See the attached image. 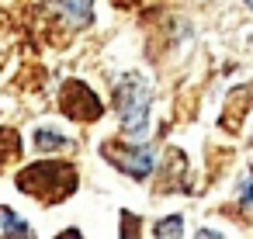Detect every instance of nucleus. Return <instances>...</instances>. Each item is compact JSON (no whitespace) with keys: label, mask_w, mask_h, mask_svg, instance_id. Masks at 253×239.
<instances>
[{"label":"nucleus","mask_w":253,"mask_h":239,"mask_svg":"<svg viewBox=\"0 0 253 239\" xmlns=\"http://www.w3.org/2000/svg\"><path fill=\"white\" fill-rule=\"evenodd\" d=\"M239 204H243V211H246V215H253V170H250V173H246V180H243Z\"/></svg>","instance_id":"nucleus-11"},{"label":"nucleus","mask_w":253,"mask_h":239,"mask_svg":"<svg viewBox=\"0 0 253 239\" xmlns=\"http://www.w3.org/2000/svg\"><path fill=\"white\" fill-rule=\"evenodd\" d=\"M59 108H63V115L73 118V121H97V118L104 115L101 97H97L87 83H80V80L63 83V90H59Z\"/></svg>","instance_id":"nucleus-3"},{"label":"nucleus","mask_w":253,"mask_h":239,"mask_svg":"<svg viewBox=\"0 0 253 239\" xmlns=\"http://www.w3.org/2000/svg\"><path fill=\"white\" fill-rule=\"evenodd\" d=\"M56 7H59L77 28H84V25L94 21V0H56Z\"/></svg>","instance_id":"nucleus-6"},{"label":"nucleus","mask_w":253,"mask_h":239,"mask_svg":"<svg viewBox=\"0 0 253 239\" xmlns=\"http://www.w3.org/2000/svg\"><path fill=\"white\" fill-rule=\"evenodd\" d=\"M180 225H184V218H180V215H173V218H163V222H160V225L153 229V236H156V239H167V236H180V232H184Z\"/></svg>","instance_id":"nucleus-10"},{"label":"nucleus","mask_w":253,"mask_h":239,"mask_svg":"<svg viewBox=\"0 0 253 239\" xmlns=\"http://www.w3.org/2000/svg\"><path fill=\"white\" fill-rule=\"evenodd\" d=\"M115 7H139V0H115Z\"/></svg>","instance_id":"nucleus-12"},{"label":"nucleus","mask_w":253,"mask_h":239,"mask_svg":"<svg viewBox=\"0 0 253 239\" xmlns=\"http://www.w3.org/2000/svg\"><path fill=\"white\" fill-rule=\"evenodd\" d=\"M80 177L70 163H56V159H45V163H32L18 173V191L45 201V204H56V201H66L73 191H77Z\"/></svg>","instance_id":"nucleus-1"},{"label":"nucleus","mask_w":253,"mask_h":239,"mask_svg":"<svg viewBox=\"0 0 253 239\" xmlns=\"http://www.w3.org/2000/svg\"><path fill=\"white\" fill-rule=\"evenodd\" d=\"M70 139L66 135H59V132H52V128H35V149H42V153H56V149H63Z\"/></svg>","instance_id":"nucleus-9"},{"label":"nucleus","mask_w":253,"mask_h":239,"mask_svg":"<svg viewBox=\"0 0 253 239\" xmlns=\"http://www.w3.org/2000/svg\"><path fill=\"white\" fill-rule=\"evenodd\" d=\"M0 236H4V239H28L32 236V225L21 215H14L11 208L0 204Z\"/></svg>","instance_id":"nucleus-7"},{"label":"nucleus","mask_w":253,"mask_h":239,"mask_svg":"<svg viewBox=\"0 0 253 239\" xmlns=\"http://www.w3.org/2000/svg\"><path fill=\"white\" fill-rule=\"evenodd\" d=\"M250 101H253V87H236L232 94H229V101H225V118H222V128H229V132H239V125H243V118H246V108H250Z\"/></svg>","instance_id":"nucleus-5"},{"label":"nucleus","mask_w":253,"mask_h":239,"mask_svg":"<svg viewBox=\"0 0 253 239\" xmlns=\"http://www.w3.org/2000/svg\"><path fill=\"white\" fill-rule=\"evenodd\" d=\"M101 156L108 163H115L122 173L135 177V180H146L153 173V156L142 149V146H115V142H104L101 146Z\"/></svg>","instance_id":"nucleus-4"},{"label":"nucleus","mask_w":253,"mask_h":239,"mask_svg":"<svg viewBox=\"0 0 253 239\" xmlns=\"http://www.w3.org/2000/svg\"><path fill=\"white\" fill-rule=\"evenodd\" d=\"M246 4H250V11H253V0H246Z\"/></svg>","instance_id":"nucleus-13"},{"label":"nucleus","mask_w":253,"mask_h":239,"mask_svg":"<svg viewBox=\"0 0 253 239\" xmlns=\"http://www.w3.org/2000/svg\"><path fill=\"white\" fill-rule=\"evenodd\" d=\"M115 108L122 115V128L132 139H142L149 128V83L139 73H125L115 87Z\"/></svg>","instance_id":"nucleus-2"},{"label":"nucleus","mask_w":253,"mask_h":239,"mask_svg":"<svg viewBox=\"0 0 253 239\" xmlns=\"http://www.w3.org/2000/svg\"><path fill=\"white\" fill-rule=\"evenodd\" d=\"M21 156V139L14 128H0V166H7Z\"/></svg>","instance_id":"nucleus-8"}]
</instances>
